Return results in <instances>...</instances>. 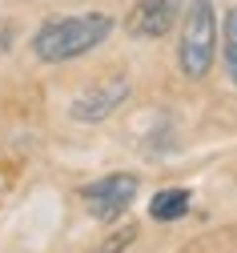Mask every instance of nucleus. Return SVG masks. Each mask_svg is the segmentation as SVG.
<instances>
[{
    "instance_id": "39448f33",
    "label": "nucleus",
    "mask_w": 237,
    "mask_h": 253,
    "mask_svg": "<svg viewBox=\"0 0 237 253\" xmlns=\"http://www.w3.org/2000/svg\"><path fill=\"white\" fill-rule=\"evenodd\" d=\"M125 97H129V77H113V81H105V84H96V88L81 92V97L73 101L69 113H73V121L96 125V121L113 117V113L125 105Z\"/></svg>"
},
{
    "instance_id": "1a4fd4ad",
    "label": "nucleus",
    "mask_w": 237,
    "mask_h": 253,
    "mask_svg": "<svg viewBox=\"0 0 237 253\" xmlns=\"http://www.w3.org/2000/svg\"><path fill=\"white\" fill-rule=\"evenodd\" d=\"M8 44H12V28H8V24H4V20H0V52H4V48H8Z\"/></svg>"
},
{
    "instance_id": "f03ea898",
    "label": "nucleus",
    "mask_w": 237,
    "mask_h": 253,
    "mask_svg": "<svg viewBox=\"0 0 237 253\" xmlns=\"http://www.w3.org/2000/svg\"><path fill=\"white\" fill-rule=\"evenodd\" d=\"M217 56V12L213 0H189L181 12V44H177V65L189 81L209 77Z\"/></svg>"
},
{
    "instance_id": "7ed1b4c3",
    "label": "nucleus",
    "mask_w": 237,
    "mask_h": 253,
    "mask_svg": "<svg viewBox=\"0 0 237 253\" xmlns=\"http://www.w3.org/2000/svg\"><path fill=\"white\" fill-rule=\"evenodd\" d=\"M137 189H141V181L133 177V173H109V177H100V181L81 185V201H85V209L96 221H117L129 209V201L137 197Z\"/></svg>"
},
{
    "instance_id": "20e7f679",
    "label": "nucleus",
    "mask_w": 237,
    "mask_h": 253,
    "mask_svg": "<svg viewBox=\"0 0 237 253\" xmlns=\"http://www.w3.org/2000/svg\"><path fill=\"white\" fill-rule=\"evenodd\" d=\"M185 12V0H137L125 16V33L133 41H161Z\"/></svg>"
},
{
    "instance_id": "423d86ee",
    "label": "nucleus",
    "mask_w": 237,
    "mask_h": 253,
    "mask_svg": "<svg viewBox=\"0 0 237 253\" xmlns=\"http://www.w3.org/2000/svg\"><path fill=\"white\" fill-rule=\"evenodd\" d=\"M189 189H161V193H153L149 201V217L153 221H177L189 213Z\"/></svg>"
},
{
    "instance_id": "6e6552de",
    "label": "nucleus",
    "mask_w": 237,
    "mask_h": 253,
    "mask_svg": "<svg viewBox=\"0 0 237 253\" xmlns=\"http://www.w3.org/2000/svg\"><path fill=\"white\" fill-rule=\"evenodd\" d=\"M133 237H137V229H133V225H125L121 233H113V241H105V245H100L96 253H121L125 245H133Z\"/></svg>"
},
{
    "instance_id": "f257e3e1",
    "label": "nucleus",
    "mask_w": 237,
    "mask_h": 253,
    "mask_svg": "<svg viewBox=\"0 0 237 253\" xmlns=\"http://www.w3.org/2000/svg\"><path fill=\"white\" fill-rule=\"evenodd\" d=\"M113 33V16L109 12H73V16H56L45 20L32 37V52L45 65H64V60L89 56L100 48Z\"/></svg>"
},
{
    "instance_id": "0eeeda50",
    "label": "nucleus",
    "mask_w": 237,
    "mask_h": 253,
    "mask_svg": "<svg viewBox=\"0 0 237 253\" xmlns=\"http://www.w3.org/2000/svg\"><path fill=\"white\" fill-rule=\"evenodd\" d=\"M225 69L237 84V8L225 12Z\"/></svg>"
}]
</instances>
